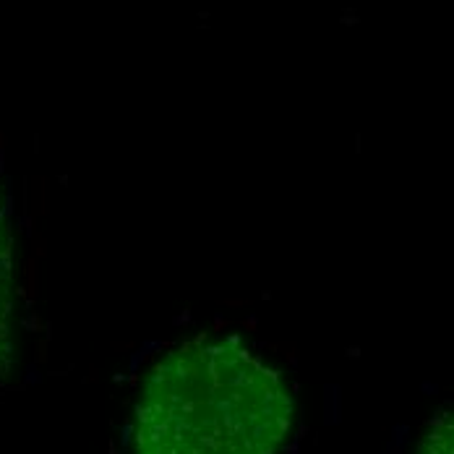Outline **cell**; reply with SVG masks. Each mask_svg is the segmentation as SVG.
<instances>
[{
	"instance_id": "2",
	"label": "cell",
	"mask_w": 454,
	"mask_h": 454,
	"mask_svg": "<svg viewBox=\"0 0 454 454\" xmlns=\"http://www.w3.org/2000/svg\"><path fill=\"white\" fill-rule=\"evenodd\" d=\"M13 364V232L0 185V376Z\"/></svg>"
},
{
	"instance_id": "3",
	"label": "cell",
	"mask_w": 454,
	"mask_h": 454,
	"mask_svg": "<svg viewBox=\"0 0 454 454\" xmlns=\"http://www.w3.org/2000/svg\"><path fill=\"white\" fill-rule=\"evenodd\" d=\"M418 454H454V412L431 420L420 439Z\"/></svg>"
},
{
	"instance_id": "1",
	"label": "cell",
	"mask_w": 454,
	"mask_h": 454,
	"mask_svg": "<svg viewBox=\"0 0 454 454\" xmlns=\"http://www.w3.org/2000/svg\"><path fill=\"white\" fill-rule=\"evenodd\" d=\"M293 395L272 365L235 340H193L162 356L141 384L134 454H279Z\"/></svg>"
}]
</instances>
